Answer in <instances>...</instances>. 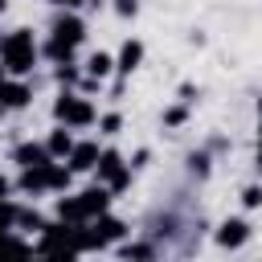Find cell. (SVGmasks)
Here are the masks:
<instances>
[{"mask_svg": "<svg viewBox=\"0 0 262 262\" xmlns=\"http://www.w3.org/2000/svg\"><path fill=\"white\" fill-rule=\"evenodd\" d=\"M4 61H8L12 70H29V61H33V41H29L25 33H16L12 41H4Z\"/></svg>", "mask_w": 262, "mask_h": 262, "instance_id": "6da1fadb", "label": "cell"}, {"mask_svg": "<svg viewBox=\"0 0 262 262\" xmlns=\"http://www.w3.org/2000/svg\"><path fill=\"white\" fill-rule=\"evenodd\" d=\"M57 115L70 119V123H86V119H90V106H82L78 98H61V102H57Z\"/></svg>", "mask_w": 262, "mask_h": 262, "instance_id": "7a4b0ae2", "label": "cell"}, {"mask_svg": "<svg viewBox=\"0 0 262 262\" xmlns=\"http://www.w3.org/2000/svg\"><path fill=\"white\" fill-rule=\"evenodd\" d=\"M139 57H143V49H139V41H131V45H123V57H119V61H123V66H119V70H127V74H131V70H135V61H139Z\"/></svg>", "mask_w": 262, "mask_h": 262, "instance_id": "3957f363", "label": "cell"}, {"mask_svg": "<svg viewBox=\"0 0 262 262\" xmlns=\"http://www.w3.org/2000/svg\"><path fill=\"white\" fill-rule=\"evenodd\" d=\"M242 237H246V225H242V221H229V225H225V233H221V242H225V246H237Z\"/></svg>", "mask_w": 262, "mask_h": 262, "instance_id": "277c9868", "label": "cell"}, {"mask_svg": "<svg viewBox=\"0 0 262 262\" xmlns=\"http://www.w3.org/2000/svg\"><path fill=\"white\" fill-rule=\"evenodd\" d=\"M106 70H111V57H106V53H94V57H90V74H98V78H102Z\"/></svg>", "mask_w": 262, "mask_h": 262, "instance_id": "5b68a950", "label": "cell"}, {"mask_svg": "<svg viewBox=\"0 0 262 262\" xmlns=\"http://www.w3.org/2000/svg\"><path fill=\"white\" fill-rule=\"evenodd\" d=\"M90 160H94V147L86 143V147H78V156H74V168H90Z\"/></svg>", "mask_w": 262, "mask_h": 262, "instance_id": "8992f818", "label": "cell"}, {"mask_svg": "<svg viewBox=\"0 0 262 262\" xmlns=\"http://www.w3.org/2000/svg\"><path fill=\"white\" fill-rule=\"evenodd\" d=\"M49 147H53V151H70V135H61V131H57V135H53V143H49Z\"/></svg>", "mask_w": 262, "mask_h": 262, "instance_id": "52a82bcc", "label": "cell"}, {"mask_svg": "<svg viewBox=\"0 0 262 262\" xmlns=\"http://www.w3.org/2000/svg\"><path fill=\"white\" fill-rule=\"evenodd\" d=\"M246 205H250V209L262 205V188H246Z\"/></svg>", "mask_w": 262, "mask_h": 262, "instance_id": "ba28073f", "label": "cell"}, {"mask_svg": "<svg viewBox=\"0 0 262 262\" xmlns=\"http://www.w3.org/2000/svg\"><path fill=\"white\" fill-rule=\"evenodd\" d=\"M119 12L127 16V12H135V0H119Z\"/></svg>", "mask_w": 262, "mask_h": 262, "instance_id": "9c48e42d", "label": "cell"}, {"mask_svg": "<svg viewBox=\"0 0 262 262\" xmlns=\"http://www.w3.org/2000/svg\"><path fill=\"white\" fill-rule=\"evenodd\" d=\"M0 8H4V0H0Z\"/></svg>", "mask_w": 262, "mask_h": 262, "instance_id": "30bf717a", "label": "cell"}]
</instances>
